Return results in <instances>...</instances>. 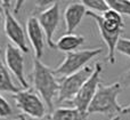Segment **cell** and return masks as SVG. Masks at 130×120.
<instances>
[{
  "label": "cell",
  "instance_id": "24",
  "mask_svg": "<svg viewBox=\"0 0 130 120\" xmlns=\"http://www.w3.org/2000/svg\"><path fill=\"white\" fill-rule=\"evenodd\" d=\"M123 113H127V114H129V116H130V104L128 105V107H126V108H124V111H123Z\"/></svg>",
  "mask_w": 130,
  "mask_h": 120
},
{
  "label": "cell",
  "instance_id": "4",
  "mask_svg": "<svg viewBox=\"0 0 130 120\" xmlns=\"http://www.w3.org/2000/svg\"><path fill=\"white\" fill-rule=\"evenodd\" d=\"M13 100L21 111L32 119H43L47 113L46 104L34 89H21L13 94Z\"/></svg>",
  "mask_w": 130,
  "mask_h": 120
},
{
  "label": "cell",
  "instance_id": "25",
  "mask_svg": "<svg viewBox=\"0 0 130 120\" xmlns=\"http://www.w3.org/2000/svg\"><path fill=\"white\" fill-rule=\"evenodd\" d=\"M45 120H49V118H48V117H47V118H46ZM110 120H121V117H120V116H117V117H113V118H111Z\"/></svg>",
  "mask_w": 130,
  "mask_h": 120
},
{
  "label": "cell",
  "instance_id": "5",
  "mask_svg": "<svg viewBox=\"0 0 130 120\" xmlns=\"http://www.w3.org/2000/svg\"><path fill=\"white\" fill-rule=\"evenodd\" d=\"M94 72V68L92 66H85L82 70L78 71V72L73 73V74L69 76V77L59 78V92L58 96H57V102L63 103V102H72L81 87L83 86L86 81L89 79V77Z\"/></svg>",
  "mask_w": 130,
  "mask_h": 120
},
{
  "label": "cell",
  "instance_id": "7",
  "mask_svg": "<svg viewBox=\"0 0 130 120\" xmlns=\"http://www.w3.org/2000/svg\"><path fill=\"white\" fill-rule=\"evenodd\" d=\"M11 2L13 1H8V0L2 1V6H4L5 10V34L14 46L20 48L23 53L27 54L30 49L27 47L24 30H23L22 25L18 23V21L16 20L14 14L11 13Z\"/></svg>",
  "mask_w": 130,
  "mask_h": 120
},
{
  "label": "cell",
  "instance_id": "14",
  "mask_svg": "<svg viewBox=\"0 0 130 120\" xmlns=\"http://www.w3.org/2000/svg\"><path fill=\"white\" fill-rule=\"evenodd\" d=\"M89 114L76 108H58L48 116L49 120H87Z\"/></svg>",
  "mask_w": 130,
  "mask_h": 120
},
{
  "label": "cell",
  "instance_id": "11",
  "mask_svg": "<svg viewBox=\"0 0 130 120\" xmlns=\"http://www.w3.org/2000/svg\"><path fill=\"white\" fill-rule=\"evenodd\" d=\"M26 33L30 43H31L32 48H33L34 57L40 59L43 54V46H45L46 37L37 16H30L27 18Z\"/></svg>",
  "mask_w": 130,
  "mask_h": 120
},
{
  "label": "cell",
  "instance_id": "18",
  "mask_svg": "<svg viewBox=\"0 0 130 120\" xmlns=\"http://www.w3.org/2000/svg\"><path fill=\"white\" fill-rule=\"evenodd\" d=\"M108 7L120 15L130 16V0H106Z\"/></svg>",
  "mask_w": 130,
  "mask_h": 120
},
{
  "label": "cell",
  "instance_id": "20",
  "mask_svg": "<svg viewBox=\"0 0 130 120\" xmlns=\"http://www.w3.org/2000/svg\"><path fill=\"white\" fill-rule=\"evenodd\" d=\"M117 52L122 55L130 57V39L128 38H120L117 45Z\"/></svg>",
  "mask_w": 130,
  "mask_h": 120
},
{
  "label": "cell",
  "instance_id": "12",
  "mask_svg": "<svg viewBox=\"0 0 130 120\" xmlns=\"http://www.w3.org/2000/svg\"><path fill=\"white\" fill-rule=\"evenodd\" d=\"M87 13V9L82 2H72L67 5L64 10V21L66 26V33L72 34L75 29L80 25L83 16Z\"/></svg>",
  "mask_w": 130,
  "mask_h": 120
},
{
  "label": "cell",
  "instance_id": "10",
  "mask_svg": "<svg viewBox=\"0 0 130 120\" xmlns=\"http://www.w3.org/2000/svg\"><path fill=\"white\" fill-rule=\"evenodd\" d=\"M59 4L58 1H55L50 7L46 9H42L41 13L38 14L37 18H38L39 23H40L41 27L43 30V33L46 37V41L49 48L55 49L56 48V43L53 40V37L55 34V31L57 30V26L59 24Z\"/></svg>",
  "mask_w": 130,
  "mask_h": 120
},
{
  "label": "cell",
  "instance_id": "13",
  "mask_svg": "<svg viewBox=\"0 0 130 120\" xmlns=\"http://www.w3.org/2000/svg\"><path fill=\"white\" fill-rule=\"evenodd\" d=\"M86 42V38L83 36H79V34H64L57 40L56 42V49L61 50L64 53H72L75 52L80 46H82Z\"/></svg>",
  "mask_w": 130,
  "mask_h": 120
},
{
  "label": "cell",
  "instance_id": "16",
  "mask_svg": "<svg viewBox=\"0 0 130 120\" xmlns=\"http://www.w3.org/2000/svg\"><path fill=\"white\" fill-rule=\"evenodd\" d=\"M102 18H103L104 23L107 25L108 27L113 30H123L124 29V22L122 15L117 13L113 9H108L105 13L102 14Z\"/></svg>",
  "mask_w": 130,
  "mask_h": 120
},
{
  "label": "cell",
  "instance_id": "19",
  "mask_svg": "<svg viewBox=\"0 0 130 120\" xmlns=\"http://www.w3.org/2000/svg\"><path fill=\"white\" fill-rule=\"evenodd\" d=\"M13 114V109L8 101L0 95V119H6Z\"/></svg>",
  "mask_w": 130,
  "mask_h": 120
},
{
  "label": "cell",
  "instance_id": "23",
  "mask_svg": "<svg viewBox=\"0 0 130 120\" xmlns=\"http://www.w3.org/2000/svg\"><path fill=\"white\" fill-rule=\"evenodd\" d=\"M14 120H30V119L26 118L24 114H18V116H16V118L14 119Z\"/></svg>",
  "mask_w": 130,
  "mask_h": 120
},
{
  "label": "cell",
  "instance_id": "8",
  "mask_svg": "<svg viewBox=\"0 0 130 120\" xmlns=\"http://www.w3.org/2000/svg\"><path fill=\"white\" fill-rule=\"evenodd\" d=\"M86 15L89 16V17L94 18L95 22H96L97 26H98V31L101 34L102 39L104 40L105 45L107 46V62L110 64H115L117 59H115V52H117V45L119 42L120 38H121V34L123 32V30H113L111 27H108L107 25L104 23L102 15L96 14L94 11L87 10Z\"/></svg>",
  "mask_w": 130,
  "mask_h": 120
},
{
  "label": "cell",
  "instance_id": "9",
  "mask_svg": "<svg viewBox=\"0 0 130 120\" xmlns=\"http://www.w3.org/2000/svg\"><path fill=\"white\" fill-rule=\"evenodd\" d=\"M5 64L7 69L15 76L21 87L29 89V82L24 74V56L23 52L14 46L13 43H7L5 48Z\"/></svg>",
  "mask_w": 130,
  "mask_h": 120
},
{
  "label": "cell",
  "instance_id": "1",
  "mask_svg": "<svg viewBox=\"0 0 130 120\" xmlns=\"http://www.w3.org/2000/svg\"><path fill=\"white\" fill-rule=\"evenodd\" d=\"M32 84L34 91L41 96L45 104L50 112L54 110V100L58 96L59 82L53 69L41 62V59L33 58V69H32Z\"/></svg>",
  "mask_w": 130,
  "mask_h": 120
},
{
  "label": "cell",
  "instance_id": "17",
  "mask_svg": "<svg viewBox=\"0 0 130 120\" xmlns=\"http://www.w3.org/2000/svg\"><path fill=\"white\" fill-rule=\"evenodd\" d=\"M81 2L85 7L89 8L90 11H94V13L99 14V15H102L103 13H105L106 10L110 9L106 0H82Z\"/></svg>",
  "mask_w": 130,
  "mask_h": 120
},
{
  "label": "cell",
  "instance_id": "3",
  "mask_svg": "<svg viewBox=\"0 0 130 120\" xmlns=\"http://www.w3.org/2000/svg\"><path fill=\"white\" fill-rule=\"evenodd\" d=\"M103 53L102 48H94V49H83V50H75L72 53H67L65 55L63 62L57 68H55L54 74L56 78H64L82 70L85 65L89 61H91L94 57L98 56Z\"/></svg>",
  "mask_w": 130,
  "mask_h": 120
},
{
  "label": "cell",
  "instance_id": "2",
  "mask_svg": "<svg viewBox=\"0 0 130 120\" xmlns=\"http://www.w3.org/2000/svg\"><path fill=\"white\" fill-rule=\"evenodd\" d=\"M122 86L120 82H114L111 85L99 84L98 89L88 108L87 113L105 114L110 117H117V114H123L124 108H122L118 102V96L121 93Z\"/></svg>",
  "mask_w": 130,
  "mask_h": 120
},
{
  "label": "cell",
  "instance_id": "15",
  "mask_svg": "<svg viewBox=\"0 0 130 120\" xmlns=\"http://www.w3.org/2000/svg\"><path fill=\"white\" fill-rule=\"evenodd\" d=\"M21 89L22 88L17 87L13 82V80H11L10 73H9L6 64L4 63V61H2L1 49H0V92L16 94V93H18Z\"/></svg>",
  "mask_w": 130,
  "mask_h": 120
},
{
  "label": "cell",
  "instance_id": "21",
  "mask_svg": "<svg viewBox=\"0 0 130 120\" xmlns=\"http://www.w3.org/2000/svg\"><path fill=\"white\" fill-rule=\"evenodd\" d=\"M119 82L121 84L122 88H123V87L130 88V68L126 71V72L123 73V74H121V77H120V81H119Z\"/></svg>",
  "mask_w": 130,
  "mask_h": 120
},
{
  "label": "cell",
  "instance_id": "6",
  "mask_svg": "<svg viewBox=\"0 0 130 120\" xmlns=\"http://www.w3.org/2000/svg\"><path fill=\"white\" fill-rule=\"evenodd\" d=\"M102 71H103V66L98 62V63L95 64L92 74L83 84V86L81 87V89L76 94L75 97L72 100L71 104L73 105V108H76L78 110H80L82 112L88 111V108H89L90 103H91L92 98H94L95 94H96L97 89H98L99 84H102L101 81Z\"/></svg>",
  "mask_w": 130,
  "mask_h": 120
},
{
  "label": "cell",
  "instance_id": "22",
  "mask_svg": "<svg viewBox=\"0 0 130 120\" xmlns=\"http://www.w3.org/2000/svg\"><path fill=\"white\" fill-rule=\"evenodd\" d=\"M5 26V10H4V6H2V1H0V34L1 31L4 30Z\"/></svg>",
  "mask_w": 130,
  "mask_h": 120
}]
</instances>
